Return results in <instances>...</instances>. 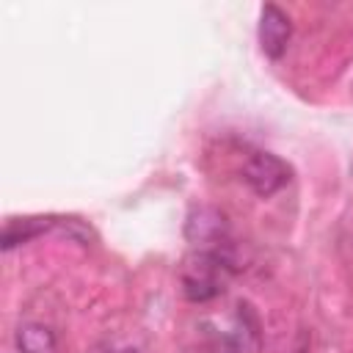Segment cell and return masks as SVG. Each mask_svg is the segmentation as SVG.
<instances>
[{
	"mask_svg": "<svg viewBox=\"0 0 353 353\" xmlns=\"http://www.w3.org/2000/svg\"><path fill=\"white\" fill-rule=\"evenodd\" d=\"M243 179L256 196L268 199L290 182V165L270 152H251L243 163Z\"/></svg>",
	"mask_w": 353,
	"mask_h": 353,
	"instance_id": "cell-1",
	"label": "cell"
},
{
	"mask_svg": "<svg viewBox=\"0 0 353 353\" xmlns=\"http://www.w3.org/2000/svg\"><path fill=\"white\" fill-rule=\"evenodd\" d=\"M221 259L218 254H199L193 265L185 268V292L193 301H207L221 292Z\"/></svg>",
	"mask_w": 353,
	"mask_h": 353,
	"instance_id": "cell-2",
	"label": "cell"
},
{
	"mask_svg": "<svg viewBox=\"0 0 353 353\" xmlns=\"http://www.w3.org/2000/svg\"><path fill=\"white\" fill-rule=\"evenodd\" d=\"M292 36V22L290 17L279 8V6H262L259 11V44L265 50V55L270 58H281L287 44Z\"/></svg>",
	"mask_w": 353,
	"mask_h": 353,
	"instance_id": "cell-3",
	"label": "cell"
},
{
	"mask_svg": "<svg viewBox=\"0 0 353 353\" xmlns=\"http://www.w3.org/2000/svg\"><path fill=\"white\" fill-rule=\"evenodd\" d=\"M17 347L19 353H58L55 334L41 323H22L17 328Z\"/></svg>",
	"mask_w": 353,
	"mask_h": 353,
	"instance_id": "cell-4",
	"label": "cell"
},
{
	"mask_svg": "<svg viewBox=\"0 0 353 353\" xmlns=\"http://www.w3.org/2000/svg\"><path fill=\"white\" fill-rule=\"evenodd\" d=\"M50 221L47 218H25V221H8L3 229V248H11L17 243H28L30 237H36L41 229H47Z\"/></svg>",
	"mask_w": 353,
	"mask_h": 353,
	"instance_id": "cell-5",
	"label": "cell"
},
{
	"mask_svg": "<svg viewBox=\"0 0 353 353\" xmlns=\"http://www.w3.org/2000/svg\"><path fill=\"white\" fill-rule=\"evenodd\" d=\"M298 353H309V350H306V347H301V350H298Z\"/></svg>",
	"mask_w": 353,
	"mask_h": 353,
	"instance_id": "cell-6",
	"label": "cell"
},
{
	"mask_svg": "<svg viewBox=\"0 0 353 353\" xmlns=\"http://www.w3.org/2000/svg\"><path fill=\"white\" fill-rule=\"evenodd\" d=\"M127 353H130V350H127Z\"/></svg>",
	"mask_w": 353,
	"mask_h": 353,
	"instance_id": "cell-7",
	"label": "cell"
}]
</instances>
